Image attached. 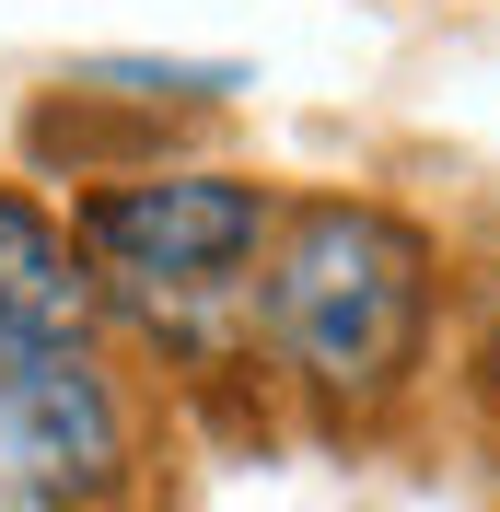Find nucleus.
Returning a JSON list of instances; mask_svg holds the SVG:
<instances>
[{
    "instance_id": "f257e3e1",
    "label": "nucleus",
    "mask_w": 500,
    "mask_h": 512,
    "mask_svg": "<svg viewBox=\"0 0 500 512\" xmlns=\"http://www.w3.org/2000/svg\"><path fill=\"white\" fill-rule=\"evenodd\" d=\"M431 326V245L373 210V198H314L303 222L280 233L268 268V338L291 373H314L326 396H373L419 361Z\"/></svg>"
},
{
    "instance_id": "f03ea898",
    "label": "nucleus",
    "mask_w": 500,
    "mask_h": 512,
    "mask_svg": "<svg viewBox=\"0 0 500 512\" xmlns=\"http://www.w3.org/2000/svg\"><path fill=\"white\" fill-rule=\"evenodd\" d=\"M268 233V198L245 175H128V187L82 198V245L140 291H210L233 280Z\"/></svg>"
},
{
    "instance_id": "7ed1b4c3",
    "label": "nucleus",
    "mask_w": 500,
    "mask_h": 512,
    "mask_svg": "<svg viewBox=\"0 0 500 512\" xmlns=\"http://www.w3.org/2000/svg\"><path fill=\"white\" fill-rule=\"evenodd\" d=\"M0 466L35 489H105L128 466V419L117 384L94 373L82 338H35V326H0Z\"/></svg>"
},
{
    "instance_id": "20e7f679",
    "label": "nucleus",
    "mask_w": 500,
    "mask_h": 512,
    "mask_svg": "<svg viewBox=\"0 0 500 512\" xmlns=\"http://www.w3.org/2000/svg\"><path fill=\"white\" fill-rule=\"evenodd\" d=\"M94 315V280H82V256L70 233L35 210V198L0 187V326H35V338H82Z\"/></svg>"
},
{
    "instance_id": "39448f33",
    "label": "nucleus",
    "mask_w": 500,
    "mask_h": 512,
    "mask_svg": "<svg viewBox=\"0 0 500 512\" xmlns=\"http://www.w3.org/2000/svg\"><path fill=\"white\" fill-rule=\"evenodd\" d=\"M94 82H128V94H152V105H187V94H245V70H233V59H94Z\"/></svg>"
},
{
    "instance_id": "423d86ee",
    "label": "nucleus",
    "mask_w": 500,
    "mask_h": 512,
    "mask_svg": "<svg viewBox=\"0 0 500 512\" xmlns=\"http://www.w3.org/2000/svg\"><path fill=\"white\" fill-rule=\"evenodd\" d=\"M0 512H70L59 489H35V478H12V466H0Z\"/></svg>"
}]
</instances>
